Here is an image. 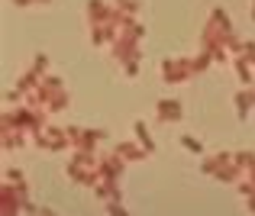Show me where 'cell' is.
Wrapping results in <instances>:
<instances>
[{"instance_id":"obj_9","label":"cell","mask_w":255,"mask_h":216,"mask_svg":"<svg viewBox=\"0 0 255 216\" xmlns=\"http://www.w3.org/2000/svg\"><path fill=\"white\" fill-rule=\"evenodd\" d=\"M39 216H55V213H52V210H39Z\"/></svg>"},{"instance_id":"obj_7","label":"cell","mask_w":255,"mask_h":216,"mask_svg":"<svg viewBox=\"0 0 255 216\" xmlns=\"http://www.w3.org/2000/svg\"><path fill=\"white\" fill-rule=\"evenodd\" d=\"M236 71H239V81H243V84H252V65L249 62H243V58H239V62H236Z\"/></svg>"},{"instance_id":"obj_3","label":"cell","mask_w":255,"mask_h":216,"mask_svg":"<svg viewBox=\"0 0 255 216\" xmlns=\"http://www.w3.org/2000/svg\"><path fill=\"white\" fill-rule=\"evenodd\" d=\"M117 155L123 161H139V158H145L149 152H145L142 145H136V142H123V145H117Z\"/></svg>"},{"instance_id":"obj_10","label":"cell","mask_w":255,"mask_h":216,"mask_svg":"<svg viewBox=\"0 0 255 216\" xmlns=\"http://www.w3.org/2000/svg\"><path fill=\"white\" fill-rule=\"evenodd\" d=\"M252 19H255V6H252Z\"/></svg>"},{"instance_id":"obj_2","label":"cell","mask_w":255,"mask_h":216,"mask_svg":"<svg viewBox=\"0 0 255 216\" xmlns=\"http://www.w3.org/2000/svg\"><path fill=\"white\" fill-rule=\"evenodd\" d=\"M158 119H162V123H178L181 119V104L178 100H158Z\"/></svg>"},{"instance_id":"obj_11","label":"cell","mask_w":255,"mask_h":216,"mask_svg":"<svg viewBox=\"0 0 255 216\" xmlns=\"http://www.w3.org/2000/svg\"><path fill=\"white\" fill-rule=\"evenodd\" d=\"M252 181H255V168H252Z\"/></svg>"},{"instance_id":"obj_1","label":"cell","mask_w":255,"mask_h":216,"mask_svg":"<svg viewBox=\"0 0 255 216\" xmlns=\"http://www.w3.org/2000/svg\"><path fill=\"white\" fill-rule=\"evenodd\" d=\"M191 74H194L191 58H168V62H162V81H168V84H181Z\"/></svg>"},{"instance_id":"obj_4","label":"cell","mask_w":255,"mask_h":216,"mask_svg":"<svg viewBox=\"0 0 255 216\" xmlns=\"http://www.w3.org/2000/svg\"><path fill=\"white\" fill-rule=\"evenodd\" d=\"M252 107H255V91H252V87H249V91H239V94H236V110H239V119L249 116Z\"/></svg>"},{"instance_id":"obj_5","label":"cell","mask_w":255,"mask_h":216,"mask_svg":"<svg viewBox=\"0 0 255 216\" xmlns=\"http://www.w3.org/2000/svg\"><path fill=\"white\" fill-rule=\"evenodd\" d=\"M136 142L145 148V152H155V142H152V136H149V129H145V123L139 119L136 123Z\"/></svg>"},{"instance_id":"obj_8","label":"cell","mask_w":255,"mask_h":216,"mask_svg":"<svg viewBox=\"0 0 255 216\" xmlns=\"http://www.w3.org/2000/svg\"><path fill=\"white\" fill-rule=\"evenodd\" d=\"M181 142H184V148H191L194 155H200V152H204V142H200V139H194V136H184Z\"/></svg>"},{"instance_id":"obj_6","label":"cell","mask_w":255,"mask_h":216,"mask_svg":"<svg viewBox=\"0 0 255 216\" xmlns=\"http://www.w3.org/2000/svg\"><path fill=\"white\" fill-rule=\"evenodd\" d=\"M236 49H239V58H243V62L255 65V42H243V45H236Z\"/></svg>"}]
</instances>
